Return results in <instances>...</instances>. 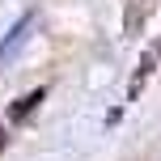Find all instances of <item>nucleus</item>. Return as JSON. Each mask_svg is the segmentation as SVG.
Here are the masks:
<instances>
[{
	"label": "nucleus",
	"mask_w": 161,
	"mask_h": 161,
	"mask_svg": "<svg viewBox=\"0 0 161 161\" xmlns=\"http://www.w3.org/2000/svg\"><path fill=\"white\" fill-rule=\"evenodd\" d=\"M30 34H34V17H21V21L8 30V38L0 42V64H8V59H13L17 51L25 47V42H30Z\"/></svg>",
	"instance_id": "f257e3e1"
},
{
	"label": "nucleus",
	"mask_w": 161,
	"mask_h": 161,
	"mask_svg": "<svg viewBox=\"0 0 161 161\" xmlns=\"http://www.w3.org/2000/svg\"><path fill=\"white\" fill-rule=\"evenodd\" d=\"M42 97H47V89H30V93H25V97H17V102L8 106V119H13V123L30 119V114L38 110V102H42Z\"/></svg>",
	"instance_id": "f03ea898"
},
{
	"label": "nucleus",
	"mask_w": 161,
	"mask_h": 161,
	"mask_svg": "<svg viewBox=\"0 0 161 161\" xmlns=\"http://www.w3.org/2000/svg\"><path fill=\"white\" fill-rule=\"evenodd\" d=\"M0 148H4V131H0Z\"/></svg>",
	"instance_id": "7ed1b4c3"
}]
</instances>
